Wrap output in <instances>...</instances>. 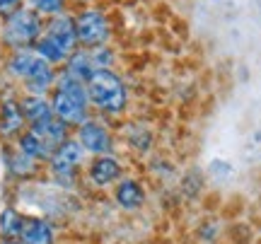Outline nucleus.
I'll return each instance as SVG.
<instances>
[{
    "instance_id": "nucleus-1",
    "label": "nucleus",
    "mask_w": 261,
    "mask_h": 244,
    "mask_svg": "<svg viewBox=\"0 0 261 244\" xmlns=\"http://www.w3.org/2000/svg\"><path fill=\"white\" fill-rule=\"evenodd\" d=\"M87 97L92 112L107 121H119L130 109V87L116 68L97 70L87 80Z\"/></svg>"
},
{
    "instance_id": "nucleus-2",
    "label": "nucleus",
    "mask_w": 261,
    "mask_h": 244,
    "mask_svg": "<svg viewBox=\"0 0 261 244\" xmlns=\"http://www.w3.org/2000/svg\"><path fill=\"white\" fill-rule=\"evenodd\" d=\"M48 102H51L54 116L61 119L68 128H77L92 114L90 97H87V85L70 77L63 70H58V80L51 94H48Z\"/></svg>"
},
{
    "instance_id": "nucleus-3",
    "label": "nucleus",
    "mask_w": 261,
    "mask_h": 244,
    "mask_svg": "<svg viewBox=\"0 0 261 244\" xmlns=\"http://www.w3.org/2000/svg\"><path fill=\"white\" fill-rule=\"evenodd\" d=\"M90 160V155L85 152V148L77 143L75 135L65 138L61 145H58L51 160L46 162V169H48V177L56 186L70 191V188H77V184L83 181V172H85V165Z\"/></svg>"
},
{
    "instance_id": "nucleus-4",
    "label": "nucleus",
    "mask_w": 261,
    "mask_h": 244,
    "mask_svg": "<svg viewBox=\"0 0 261 244\" xmlns=\"http://www.w3.org/2000/svg\"><path fill=\"white\" fill-rule=\"evenodd\" d=\"M44 24H46V19L24 5L3 19V44L10 51L32 48L37 44V39L44 34Z\"/></svg>"
},
{
    "instance_id": "nucleus-5",
    "label": "nucleus",
    "mask_w": 261,
    "mask_h": 244,
    "mask_svg": "<svg viewBox=\"0 0 261 244\" xmlns=\"http://www.w3.org/2000/svg\"><path fill=\"white\" fill-rule=\"evenodd\" d=\"M73 135L77 138V143L83 145L90 157L119 152V135H116L112 123L102 119V116L90 114L77 128H73Z\"/></svg>"
},
{
    "instance_id": "nucleus-6",
    "label": "nucleus",
    "mask_w": 261,
    "mask_h": 244,
    "mask_svg": "<svg viewBox=\"0 0 261 244\" xmlns=\"http://www.w3.org/2000/svg\"><path fill=\"white\" fill-rule=\"evenodd\" d=\"M75 17V29H77V44L83 48H94L112 44L114 24L109 15L99 8H85Z\"/></svg>"
},
{
    "instance_id": "nucleus-7",
    "label": "nucleus",
    "mask_w": 261,
    "mask_h": 244,
    "mask_svg": "<svg viewBox=\"0 0 261 244\" xmlns=\"http://www.w3.org/2000/svg\"><path fill=\"white\" fill-rule=\"evenodd\" d=\"M109 196H112V203L121 213L126 215H136L140 210H145L150 201V191H148V184L145 179L138 177V174H130L126 172L112 188H109Z\"/></svg>"
},
{
    "instance_id": "nucleus-8",
    "label": "nucleus",
    "mask_w": 261,
    "mask_h": 244,
    "mask_svg": "<svg viewBox=\"0 0 261 244\" xmlns=\"http://www.w3.org/2000/svg\"><path fill=\"white\" fill-rule=\"evenodd\" d=\"M126 172H128L126 160H123L119 152H109V155L90 157L87 165H85L83 177H85V181L92 188H97V191H109Z\"/></svg>"
},
{
    "instance_id": "nucleus-9",
    "label": "nucleus",
    "mask_w": 261,
    "mask_h": 244,
    "mask_svg": "<svg viewBox=\"0 0 261 244\" xmlns=\"http://www.w3.org/2000/svg\"><path fill=\"white\" fill-rule=\"evenodd\" d=\"M119 143L126 145V150H130L136 157L148 160L150 155L158 148V133L148 121H126L121 126V138Z\"/></svg>"
},
{
    "instance_id": "nucleus-10",
    "label": "nucleus",
    "mask_w": 261,
    "mask_h": 244,
    "mask_svg": "<svg viewBox=\"0 0 261 244\" xmlns=\"http://www.w3.org/2000/svg\"><path fill=\"white\" fill-rule=\"evenodd\" d=\"M44 37L48 41H54L65 56H70L75 48H80L77 44V29H75V17L68 12H61L56 17H48L44 24Z\"/></svg>"
},
{
    "instance_id": "nucleus-11",
    "label": "nucleus",
    "mask_w": 261,
    "mask_h": 244,
    "mask_svg": "<svg viewBox=\"0 0 261 244\" xmlns=\"http://www.w3.org/2000/svg\"><path fill=\"white\" fill-rule=\"evenodd\" d=\"M208 177H205V169L201 165H189L187 169H181L177 177V188L179 198L184 201V203H198L201 198L205 196V191H208Z\"/></svg>"
},
{
    "instance_id": "nucleus-12",
    "label": "nucleus",
    "mask_w": 261,
    "mask_h": 244,
    "mask_svg": "<svg viewBox=\"0 0 261 244\" xmlns=\"http://www.w3.org/2000/svg\"><path fill=\"white\" fill-rule=\"evenodd\" d=\"M58 80V68L37 58V63L32 66V70L27 73V77L22 80L24 85V94H41V97H48L54 85Z\"/></svg>"
},
{
    "instance_id": "nucleus-13",
    "label": "nucleus",
    "mask_w": 261,
    "mask_h": 244,
    "mask_svg": "<svg viewBox=\"0 0 261 244\" xmlns=\"http://www.w3.org/2000/svg\"><path fill=\"white\" fill-rule=\"evenodd\" d=\"M24 128H27V121L19 109V99H15V97L3 99L0 102V138L15 143Z\"/></svg>"
},
{
    "instance_id": "nucleus-14",
    "label": "nucleus",
    "mask_w": 261,
    "mask_h": 244,
    "mask_svg": "<svg viewBox=\"0 0 261 244\" xmlns=\"http://www.w3.org/2000/svg\"><path fill=\"white\" fill-rule=\"evenodd\" d=\"M22 244H56V225L44 215H27L19 232Z\"/></svg>"
},
{
    "instance_id": "nucleus-15",
    "label": "nucleus",
    "mask_w": 261,
    "mask_h": 244,
    "mask_svg": "<svg viewBox=\"0 0 261 244\" xmlns=\"http://www.w3.org/2000/svg\"><path fill=\"white\" fill-rule=\"evenodd\" d=\"M15 148H17L19 152H24L27 157L37 160L39 165H46V162L51 160V155H54V148H51L34 128H24V131L19 133V138L15 141Z\"/></svg>"
},
{
    "instance_id": "nucleus-16",
    "label": "nucleus",
    "mask_w": 261,
    "mask_h": 244,
    "mask_svg": "<svg viewBox=\"0 0 261 244\" xmlns=\"http://www.w3.org/2000/svg\"><path fill=\"white\" fill-rule=\"evenodd\" d=\"M145 172H148V177L152 179V181H158V184H162V186H174L181 169L174 165L172 157L152 152L148 160H145Z\"/></svg>"
},
{
    "instance_id": "nucleus-17",
    "label": "nucleus",
    "mask_w": 261,
    "mask_h": 244,
    "mask_svg": "<svg viewBox=\"0 0 261 244\" xmlns=\"http://www.w3.org/2000/svg\"><path fill=\"white\" fill-rule=\"evenodd\" d=\"M3 162H5V169H8L10 177L19 179V181H29V179L37 177L39 172V165L37 160H32V157H27L24 152H19L17 148H8L5 150V155H3Z\"/></svg>"
},
{
    "instance_id": "nucleus-18",
    "label": "nucleus",
    "mask_w": 261,
    "mask_h": 244,
    "mask_svg": "<svg viewBox=\"0 0 261 244\" xmlns=\"http://www.w3.org/2000/svg\"><path fill=\"white\" fill-rule=\"evenodd\" d=\"M19 109H22V116L27 121V128L37 126V123H44L46 119L54 116L48 97H41V94H22L19 97Z\"/></svg>"
},
{
    "instance_id": "nucleus-19",
    "label": "nucleus",
    "mask_w": 261,
    "mask_h": 244,
    "mask_svg": "<svg viewBox=\"0 0 261 244\" xmlns=\"http://www.w3.org/2000/svg\"><path fill=\"white\" fill-rule=\"evenodd\" d=\"M61 70L68 73L70 77H75V80H80V83L87 85V80L97 73V68H94V63H92V53H90V48H83V46L75 48L73 53L68 56V61L61 66Z\"/></svg>"
},
{
    "instance_id": "nucleus-20",
    "label": "nucleus",
    "mask_w": 261,
    "mask_h": 244,
    "mask_svg": "<svg viewBox=\"0 0 261 244\" xmlns=\"http://www.w3.org/2000/svg\"><path fill=\"white\" fill-rule=\"evenodd\" d=\"M205 169V177H208V184L211 186H225V184H230L237 174V169H234V162L227 160V157H211V160L203 165Z\"/></svg>"
},
{
    "instance_id": "nucleus-21",
    "label": "nucleus",
    "mask_w": 261,
    "mask_h": 244,
    "mask_svg": "<svg viewBox=\"0 0 261 244\" xmlns=\"http://www.w3.org/2000/svg\"><path fill=\"white\" fill-rule=\"evenodd\" d=\"M37 53H34V48H19V51H12L8 56V63H5V70H8L10 77H15V80H24L27 73L32 70V66L37 63Z\"/></svg>"
},
{
    "instance_id": "nucleus-22",
    "label": "nucleus",
    "mask_w": 261,
    "mask_h": 244,
    "mask_svg": "<svg viewBox=\"0 0 261 244\" xmlns=\"http://www.w3.org/2000/svg\"><path fill=\"white\" fill-rule=\"evenodd\" d=\"M29 128H34V131L44 138V141L56 150L58 145L65 141V138H70L73 135V128H68L61 119H56V116H51V119H46L44 123H37V126H29Z\"/></svg>"
},
{
    "instance_id": "nucleus-23",
    "label": "nucleus",
    "mask_w": 261,
    "mask_h": 244,
    "mask_svg": "<svg viewBox=\"0 0 261 244\" xmlns=\"http://www.w3.org/2000/svg\"><path fill=\"white\" fill-rule=\"evenodd\" d=\"M24 213L15 206H5L0 210V237H8V239H19L22 225H24Z\"/></svg>"
},
{
    "instance_id": "nucleus-24",
    "label": "nucleus",
    "mask_w": 261,
    "mask_h": 244,
    "mask_svg": "<svg viewBox=\"0 0 261 244\" xmlns=\"http://www.w3.org/2000/svg\"><path fill=\"white\" fill-rule=\"evenodd\" d=\"M220 235H223V225H220V220L213 215L201 218V223H198L194 230V237L201 244H218Z\"/></svg>"
},
{
    "instance_id": "nucleus-25",
    "label": "nucleus",
    "mask_w": 261,
    "mask_h": 244,
    "mask_svg": "<svg viewBox=\"0 0 261 244\" xmlns=\"http://www.w3.org/2000/svg\"><path fill=\"white\" fill-rule=\"evenodd\" d=\"M90 53H92V63L97 70H112L119 63V53H116V48L112 44L94 46V48H90Z\"/></svg>"
},
{
    "instance_id": "nucleus-26",
    "label": "nucleus",
    "mask_w": 261,
    "mask_h": 244,
    "mask_svg": "<svg viewBox=\"0 0 261 244\" xmlns=\"http://www.w3.org/2000/svg\"><path fill=\"white\" fill-rule=\"evenodd\" d=\"M24 3H27V8L39 12L44 19L56 17L61 12H68V0H24Z\"/></svg>"
},
{
    "instance_id": "nucleus-27",
    "label": "nucleus",
    "mask_w": 261,
    "mask_h": 244,
    "mask_svg": "<svg viewBox=\"0 0 261 244\" xmlns=\"http://www.w3.org/2000/svg\"><path fill=\"white\" fill-rule=\"evenodd\" d=\"M19 8H24V0H0V17L5 19L12 12H17Z\"/></svg>"
},
{
    "instance_id": "nucleus-28",
    "label": "nucleus",
    "mask_w": 261,
    "mask_h": 244,
    "mask_svg": "<svg viewBox=\"0 0 261 244\" xmlns=\"http://www.w3.org/2000/svg\"><path fill=\"white\" fill-rule=\"evenodd\" d=\"M0 244H22L19 239H8V237H0Z\"/></svg>"
}]
</instances>
